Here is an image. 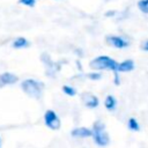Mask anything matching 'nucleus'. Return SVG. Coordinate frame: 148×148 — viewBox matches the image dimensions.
I'll use <instances>...</instances> for the list:
<instances>
[{
  "label": "nucleus",
  "mask_w": 148,
  "mask_h": 148,
  "mask_svg": "<svg viewBox=\"0 0 148 148\" xmlns=\"http://www.w3.org/2000/svg\"><path fill=\"white\" fill-rule=\"evenodd\" d=\"M87 76L91 80H98V79H101L102 75L99 73H89V74H87Z\"/></svg>",
  "instance_id": "15"
},
{
  "label": "nucleus",
  "mask_w": 148,
  "mask_h": 148,
  "mask_svg": "<svg viewBox=\"0 0 148 148\" xmlns=\"http://www.w3.org/2000/svg\"><path fill=\"white\" fill-rule=\"evenodd\" d=\"M44 123L46 125V127H49L50 130H59L61 126V121L60 118L58 117V114L53 111V110H46L44 113Z\"/></svg>",
  "instance_id": "4"
},
{
  "label": "nucleus",
  "mask_w": 148,
  "mask_h": 148,
  "mask_svg": "<svg viewBox=\"0 0 148 148\" xmlns=\"http://www.w3.org/2000/svg\"><path fill=\"white\" fill-rule=\"evenodd\" d=\"M62 91H64L66 95H68V96H74V95L76 94L75 88H73V87H71V86H64V87H62Z\"/></svg>",
  "instance_id": "14"
},
{
  "label": "nucleus",
  "mask_w": 148,
  "mask_h": 148,
  "mask_svg": "<svg viewBox=\"0 0 148 148\" xmlns=\"http://www.w3.org/2000/svg\"><path fill=\"white\" fill-rule=\"evenodd\" d=\"M0 148H1V139H0Z\"/></svg>",
  "instance_id": "18"
},
{
  "label": "nucleus",
  "mask_w": 148,
  "mask_h": 148,
  "mask_svg": "<svg viewBox=\"0 0 148 148\" xmlns=\"http://www.w3.org/2000/svg\"><path fill=\"white\" fill-rule=\"evenodd\" d=\"M138 7H139V9H140L141 12L148 13V0H139Z\"/></svg>",
  "instance_id": "13"
},
{
  "label": "nucleus",
  "mask_w": 148,
  "mask_h": 148,
  "mask_svg": "<svg viewBox=\"0 0 148 148\" xmlns=\"http://www.w3.org/2000/svg\"><path fill=\"white\" fill-rule=\"evenodd\" d=\"M141 49H142V50L148 51V39H147V40H145V42H142V44H141Z\"/></svg>",
  "instance_id": "17"
},
{
  "label": "nucleus",
  "mask_w": 148,
  "mask_h": 148,
  "mask_svg": "<svg viewBox=\"0 0 148 148\" xmlns=\"http://www.w3.org/2000/svg\"><path fill=\"white\" fill-rule=\"evenodd\" d=\"M29 45V42L24 38V37H17L14 43H13V46L15 49H21V47H27Z\"/></svg>",
  "instance_id": "11"
},
{
  "label": "nucleus",
  "mask_w": 148,
  "mask_h": 148,
  "mask_svg": "<svg viewBox=\"0 0 148 148\" xmlns=\"http://www.w3.org/2000/svg\"><path fill=\"white\" fill-rule=\"evenodd\" d=\"M18 2L23 3V5H27V6H30V7L35 6V0H18Z\"/></svg>",
  "instance_id": "16"
},
{
  "label": "nucleus",
  "mask_w": 148,
  "mask_h": 148,
  "mask_svg": "<svg viewBox=\"0 0 148 148\" xmlns=\"http://www.w3.org/2000/svg\"><path fill=\"white\" fill-rule=\"evenodd\" d=\"M21 88H22V90H23L28 96L38 99V98H40V96H42L44 84H43V82L36 81V80H34V79H27V80H24V81L21 83Z\"/></svg>",
  "instance_id": "2"
},
{
  "label": "nucleus",
  "mask_w": 148,
  "mask_h": 148,
  "mask_svg": "<svg viewBox=\"0 0 148 148\" xmlns=\"http://www.w3.org/2000/svg\"><path fill=\"white\" fill-rule=\"evenodd\" d=\"M133 68H134V61L132 59H126L121 62H118L116 73H118V72H130Z\"/></svg>",
  "instance_id": "8"
},
{
  "label": "nucleus",
  "mask_w": 148,
  "mask_h": 148,
  "mask_svg": "<svg viewBox=\"0 0 148 148\" xmlns=\"http://www.w3.org/2000/svg\"><path fill=\"white\" fill-rule=\"evenodd\" d=\"M89 65L91 68L95 69H111L116 73L118 62L108 56H98L95 59H92Z\"/></svg>",
  "instance_id": "3"
},
{
  "label": "nucleus",
  "mask_w": 148,
  "mask_h": 148,
  "mask_svg": "<svg viewBox=\"0 0 148 148\" xmlns=\"http://www.w3.org/2000/svg\"><path fill=\"white\" fill-rule=\"evenodd\" d=\"M105 40L108 44L118 47V49H124L128 45V42L126 39H124L121 36H116V35H108L105 37Z\"/></svg>",
  "instance_id": "5"
},
{
  "label": "nucleus",
  "mask_w": 148,
  "mask_h": 148,
  "mask_svg": "<svg viewBox=\"0 0 148 148\" xmlns=\"http://www.w3.org/2000/svg\"><path fill=\"white\" fill-rule=\"evenodd\" d=\"M82 99H83L84 105H86L88 109H95V108H97L98 104H99L98 98H97L95 95L90 94V92H84V94H82Z\"/></svg>",
  "instance_id": "6"
},
{
  "label": "nucleus",
  "mask_w": 148,
  "mask_h": 148,
  "mask_svg": "<svg viewBox=\"0 0 148 148\" xmlns=\"http://www.w3.org/2000/svg\"><path fill=\"white\" fill-rule=\"evenodd\" d=\"M91 138L98 147H106L110 143V136L106 132L104 123L96 120L91 128Z\"/></svg>",
  "instance_id": "1"
},
{
  "label": "nucleus",
  "mask_w": 148,
  "mask_h": 148,
  "mask_svg": "<svg viewBox=\"0 0 148 148\" xmlns=\"http://www.w3.org/2000/svg\"><path fill=\"white\" fill-rule=\"evenodd\" d=\"M18 81V77L12 73H2L0 74V83L1 84H14Z\"/></svg>",
  "instance_id": "9"
},
{
  "label": "nucleus",
  "mask_w": 148,
  "mask_h": 148,
  "mask_svg": "<svg viewBox=\"0 0 148 148\" xmlns=\"http://www.w3.org/2000/svg\"><path fill=\"white\" fill-rule=\"evenodd\" d=\"M104 106L106 108V110L109 111H114L117 108V99L114 98V96L112 95H108L104 99Z\"/></svg>",
  "instance_id": "10"
},
{
  "label": "nucleus",
  "mask_w": 148,
  "mask_h": 148,
  "mask_svg": "<svg viewBox=\"0 0 148 148\" xmlns=\"http://www.w3.org/2000/svg\"><path fill=\"white\" fill-rule=\"evenodd\" d=\"M71 135L73 138L79 139H87L91 136V130L88 127H75L71 131Z\"/></svg>",
  "instance_id": "7"
},
{
  "label": "nucleus",
  "mask_w": 148,
  "mask_h": 148,
  "mask_svg": "<svg viewBox=\"0 0 148 148\" xmlns=\"http://www.w3.org/2000/svg\"><path fill=\"white\" fill-rule=\"evenodd\" d=\"M127 127L131 130V131H133V132H138L139 130H140V124H139V121L135 119V118H130L128 119V121H127Z\"/></svg>",
  "instance_id": "12"
}]
</instances>
